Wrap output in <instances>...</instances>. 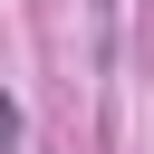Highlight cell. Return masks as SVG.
<instances>
[{
  "label": "cell",
  "instance_id": "1",
  "mask_svg": "<svg viewBox=\"0 0 154 154\" xmlns=\"http://www.w3.org/2000/svg\"><path fill=\"white\" fill-rule=\"evenodd\" d=\"M10 144H19V106L0 96V154H10Z\"/></svg>",
  "mask_w": 154,
  "mask_h": 154
}]
</instances>
